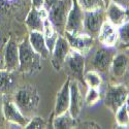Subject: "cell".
<instances>
[{"instance_id": "cell-27", "label": "cell", "mask_w": 129, "mask_h": 129, "mask_svg": "<svg viewBox=\"0 0 129 129\" xmlns=\"http://www.w3.org/2000/svg\"><path fill=\"white\" fill-rule=\"evenodd\" d=\"M118 34H119V42L120 45H125L129 42V20L118 27Z\"/></svg>"}, {"instance_id": "cell-2", "label": "cell", "mask_w": 129, "mask_h": 129, "mask_svg": "<svg viewBox=\"0 0 129 129\" xmlns=\"http://www.w3.org/2000/svg\"><path fill=\"white\" fill-rule=\"evenodd\" d=\"M14 101L20 111L31 119L39 104V95L34 87L28 85L18 90Z\"/></svg>"}, {"instance_id": "cell-24", "label": "cell", "mask_w": 129, "mask_h": 129, "mask_svg": "<svg viewBox=\"0 0 129 129\" xmlns=\"http://www.w3.org/2000/svg\"><path fill=\"white\" fill-rule=\"evenodd\" d=\"M78 3L84 12H92L105 8L104 0H78Z\"/></svg>"}, {"instance_id": "cell-4", "label": "cell", "mask_w": 129, "mask_h": 129, "mask_svg": "<svg viewBox=\"0 0 129 129\" xmlns=\"http://www.w3.org/2000/svg\"><path fill=\"white\" fill-rule=\"evenodd\" d=\"M109 72L115 84L129 82V50L123 49L122 52H117Z\"/></svg>"}, {"instance_id": "cell-10", "label": "cell", "mask_w": 129, "mask_h": 129, "mask_svg": "<svg viewBox=\"0 0 129 129\" xmlns=\"http://www.w3.org/2000/svg\"><path fill=\"white\" fill-rule=\"evenodd\" d=\"M84 18L85 12L78 3V0H72V5L69 10L65 25V31L69 33L84 32Z\"/></svg>"}, {"instance_id": "cell-11", "label": "cell", "mask_w": 129, "mask_h": 129, "mask_svg": "<svg viewBox=\"0 0 129 129\" xmlns=\"http://www.w3.org/2000/svg\"><path fill=\"white\" fill-rule=\"evenodd\" d=\"M70 51H71V48L66 37L63 34H59L55 47H54L51 54V61L55 69L59 70L61 67H63L65 59L68 56Z\"/></svg>"}, {"instance_id": "cell-17", "label": "cell", "mask_w": 129, "mask_h": 129, "mask_svg": "<svg viewBox=\"0 0 129 129\" xmlns=\"http://www.w3.org/2000/svg\"><path fill=\"white\" fill-rule=\"evenodd\" d=\"M70 103V78L66 80V82L63 84L61 89L57 93L56 96V103H55V116L63 114L69 110Z\"/></svg>"}, {"instance_id": "cell-13", "label": "cell", "mask_w": 129, "mask_h": 129, "mask_svg": "<svg viewBox=\"0 0 129 129\" xmlns=\"http://www.w3.org/2000/svg\"><path fill=\"white\" fill-rule=\"evenodd\" d=\"M85 104V96L80 87V83L76 79H70V103H69V110L68 112L70 115L78 119L80 116L82 109Z\"/></svg>"}, {"instance_id": "cell-15", "label": "cell", "mask_w": 129, "mask_h": 129, "mask_svg": "<svg viewBox=\"0 0 129 129\" xmlns=\"http://www.w3.org/2000/svg\"><path fill=\"white\" fill-rule=\"evenodd\" d=\"M4 67L3 69L14 72L19 69L20 59H19V45L14 39H9L6 44V48L4 51Z\"/></svg>"}, {"instance_id": "cell-20", "label": "cell", "mask_w": 129, "mask_h": 129, "mask_svg": "<svg viewBox=\"0 0 129 129\" xmlns=\"http://www.w3.org/2000/svg\"><path fill=\"white\" fill-rule=\"evenodd\" d=\"M77 126V119L73 118L68 111L58 116H55V119L53 121V128L56 129H70L76 128Z\"/></svg>"}, {"instance_id": "cell-22", "label": "cell", "mask_w": 129, "mask_h": 129, "mask_svg": "<svg viewBox=\"0 0 129 129\" xmlns=\"http://www.w3.org/2000/svg\"><path fill=\"white\" fill-rule=\"evenodd\" d=\"M14 87L13 72L5 69H0V93L6 95Z\"/></svg>"}, {"instance_id": "cell-31", "label": "cell", "mask_w": 129, "mask_h": 129, "mask_svg": "<svg viewBox=\"0 0 129 129\" xmlns=\"http://www.w3.org/2000/svg\"><path fill=\"white\" fill-rule=\"evenodd\" d=\"M111 2L120 5L123 8H127L129 6V0H111Z\"/></svg>"}, {"instance_id": "cell-19", "label": "cell", "mask_w": 129, "mask_h": 129, "mask_svg": "<svg viewBox=\"0 0 129 129\" xmlns=\"http://www.w3.org/2000/svg\"><path fill=\"white\" fill-rule=\"evenodd\" d=\"M105 15L106 20L116 27L121 26L125 21H127L126 8H123L114 2H111L105 7Z\"/></svg>"}, {"instance_id": "cell-37", "label": "cell", "mask_w": 129, "mask_h": 129, "mask_svg": "<svg viewBox=\"0 0 129 129\" xmlns=\"http://www.w3.org/2000/svg\"><path fill=\"white\" fill-rule=\"evenodd\" d=\"M3 67H4V64L1 60H0V69H3Z\"/></svg>"}, {"instance_id": "cell-21", "label": "cell", "mask_w": 129, "mask_h": 129, "mask_svg": "<svg viewBox=\"0 0 129 129\" xmlns=\"http://www.w3.org/2000/svg\"><path fill=\"white\" fill-rule=\"evenodd\" d=\"M42 34L45 36V40L46 44L52 54V51L55 47V44L57 41V38L59 36L58 31L55 29V27L53 26V24L49 21V19H47L45 21V26H44V30H42Z\"/></svg>"}, {"instance_id": "cell-25", "label": "cell", "mask_w": 129, "mask_h": 129, "mask_svg": "<svg viewBox=\"0 0 129 129\" xmlns=\"http://www.w3.org/2000/svg\"><path fill=\"white\" fill-rule=\"evenodd\" d=\"M115 116H116V122H117L118 127L129 128V113L127 111V107L125 104L118 110Z\"/></svg>"}, {"instance_id": "cell-8", "label": "cell", "mask_w": 129, "mask_h": 129, "mask_svg": "<svg viewBox=\"0 0 129 129\" xmlns=\"http://www.w3.org/2000/svg\"><path fill=\"white\" fill-rule=\"evenodd\" d=\"M106 21L105 8L92 10V12H85L84 18V32L91 35L94 38H97V35Z\"/></svg>"}, {"instance_id": "cell-23", "label": "cell", "mask_w": 129, "mask_h": 129, "mask_svg": "<svg viewBox=\"0 0 129 129\" xmlns=\"http://www.w3.org/2000/svg\"><path fill=\"white\" fill-rule=\"evenodd\" d=\"M84 82H85V85L88 86V88L100 89L102 85V77L98 71L90 69L88 71H85Z\"/></svg>"}, {"instance_id": "cell-26", "label": "cell", "mask_w": 129, "mask_h": 129, "mask_svg": "<svg viewBox=\"0 0 129 129\" xmlns=\"http://www.w3.org/2000/svg\"><path fill=\"white\" fill-rule=\"evenodd\" d=\"M100 98H101V94L99 89L88 88L85 95V104H87L88 106H93L98 103Z\"/></svg>"}, {"instance_id": "cell-1", "label": "cell", "mask_w": 129, "mask_h": 129, "mask_svg": "<svg viewBox=\"0 0 129 129\" xmlns=\"http://www.w3.org/2000/svg\"><path fill=\"white\" fill-rule=\"evenodd\" d=\"M19 70L24 73H33L41 68V56L33 50L28 38L19 45Z\"/></svg>"}, {"instance_id": "cell-16", "label": "cell", "mask_w": 129, "mask_h": 129, "mask_svg": "<svg viewBox=\"0 0 129 129\" xmlns=\"http://www.w3.org/2000/svg\"><path fill=\"white\" fill-rule=\"evenodd\" d=\"M97 39L102 46L105 47H116L119 42V34H118V27L105 21L103 23L99 33L97 35Z\"/></svg>"}, {"instance_id": "cell-7", "label": "cell", "mask_w": 129, "mask_h": 129, "mask_svg": "<svg viewBox=\"0 0 129 129\" xmlns=\"http://www.w3.org/2000/svg\"><path fill=\"white\" fill-rule=\"evenodd\" d=\"M65 66L67 71L72 74L77 81L84 82V73H85V67H86V58L85 55L76 50H72L69 52L68 56L65 59L64 65Z\"/></svg>"}, {"instance_id": "cell-5", "label": "cell", "mask_w": 129, "mask_h": 129, "mask_svg": "<svg viewBox=\"0 0 129 129\" xmlns=\"http://www.w3.org/2000/svg\"><path fill=\"white\" fill-rule=\"evenodd\" d=\"M71 5L72 0H59L48 9V19L59 34H63L65 31V25Z\"/></svg>"}, {"instance_id": "cell-12", "label": "cell", "mask_w": 129, "mask_h": 129, "mask_svg": "<svg viewBox=\"0 0 129 129\" xmlns=\"http://www.w3.org/2000/svg\"><path fill=\"white\" fill-rule=\"evenodd\" d=\"M3 116L4 119L8 123H15L20 125L22 128H25V126L30 121V118L26 117L20 109L17 106L14 100H10L8 98H3Z\"/></svg>"}, {"instance_id": "cell-34", "label": "cell", "mask_w": 129, "mask_h": 129, "mask_svg": "<svg viewBox=\"0 0 129 129\" xmlns=\"http://www.w3.org/2000/svg\"><path fill=\"white\" fill-rule=\"evenodd\" d=\"M125 105H126V107H127V111H128V113H129V92H128V96H127V99H126Z\"/></svg>"}, {"instance_id": "cell-36", "label": "cell", "mask_w": 129, "mask_h": 129, "mask_svg": "<svg viewBox=\"0 0 129 129\" xmlns=\"http://www.w3.org/2000/svg\"><path fill=\"white\" fill-rule=\"evenodd\" d=\"M126 16H127V20H129V6L126 8Z\"/></svg>"}, {"instance_id": "cell-28", "label": "cell", "mask_w": 129, "mask_h": 129, "mask_svg": "<svg viewBox=\"0 0 129 129\" xmlns=\"http://www.w3.org/2000/svg\"><path fill=\"white\" fill-rule=\"evenodd\" d=\"M27 129H39V128H47V121L41 117L33 116L25 126Z\"/></svg>"}, {"instance_id": "cell-30", "label": "cell", "mask_w": 129, "mask_h": 129, "mask_svg": "<svg viewBox=\"0 0 129 129\" xmlns=\"http://www.w3.org/2000/svg\"><path fill=\"white\" fill-rule=\"evenodd\" d=\"M31 3H32V7H35L38 9L45 7V0H31Z\"/></svg>"}, {"instance_id": "cell-9", "label": "cell", "mask_w": 129, "mask_h": 129, "mask_svg": "<svg viewBox=\"0 0 129 129\" xmlns=\"http://www.w3.org/2000/svg\"><path fill=\"white\" fill-rule=\"evenodd\" d=\"M63 35L66 37L69 42V46L72 50H76L84 55L88 54L93 46L95 45V38L91 35L87 34L86 32L81 33H69V32H64Z\"/></svg>"}, {"instance_id": "cell-38", "label": "cell", "mask_w": 129, "mask_h": 129, "mask_svg": "<svg viewBox=\"0 0 129 129\" xmlns=\"http://www.w3.org/2000/svg\"><path fill=\"white\" fill-rule=\"evenodd\" d=\"M104 2H105V7H106L107 5L111 3V0H104Z\"/></svg>"}, {"instance_id": "cell-3", "label": "cell", "mask_w": 129, "mask_h": 129, "mask_svg": "<svg viewBox=\"0 0 129 129\" xmlns=\"http://www.w3.org/2000/svg\"><path fill=\"white\" fill-rule=\"evenodd\" d=\"M128 88L125 84H111L106 87V90L103 95V103L104 105L112 111L115 115L121 106L126 102L128 96Z\"/></svg>"}, {"instance_id": "cell-35", "label": "cell", "mask_w": 129, "mask_h": 129, "mask_svg": "<svg viewBox=\"0 0 129 129\" xmlns=\"http://www.w3.org/2000/svg\"><path fill=\"white\" fill-rule=\"evenodd\" d=\"M120 47H121V49H127V50H129V42H128V44H125V45H121Z\"/></svg>"}, {"instance_id": "cell-29", "label": "cell", "mask_w": 129, "mask_h": 129, "mask_svg": "<svg viewBox=\"0 0 129 129\" xmlns=\"http://www.w3.org/2000/svg\"><path fill=\"white\" fill-rule=\"evenodd\" d=\"M78 126L80 128H100V125L96 124L95 122H90V121H87V122H83L81 124H78ZM77 126V127H78Z\"/></svg>"}, {"instance_id": "cell-32", "label": "cell", "mask_w": 129, "mask_h": 129, "mask_svg": "<svg viewBox=\"0 0 129 129\" xmlns=\"http://www.w3.org/2000/svg\"><path fill=\"white\" fill-rule=\"evenodd\" d=\"M3 98H4V95L0 93V123H1V121L4 119V116H3Z\"/></svg>"}, {"instance_id": "cell-33", "label": "cell", "mask_w": 129, "mask_h": 129, "mask_svg": "<svg viewBox=\"0 0 129 129\" xmlns=\"http://www.w3.org/2000/svg\"><path fill=\"white\" fill-rule=\"evenodd\" d=\"M58 1H59V0H45V8L48 10L53 4H55Z\"/></svg>"}, {"instance_id": "cell-14", "label": "cell", "mask_w": 129, "mask_h": 129, "mask_svg": "<svg viewBox=\"0 0 129 129\" xmlns=\"http://www.w3.org/2000/svg\"><path fill=\"white\" fill-rule=\"evenodd\" d=\"M47 19H48V10L45 7L39 9L32 7L25 20V23L29 31L42 32L45 26V21Z\"/></svg>"}, {"instance_id": "cell-6", "label": "cell", "mask_w": 129, "mask_h": 129, "mask_svg": "<svg viewBox=\"0 0 129 129\" xmlns=\"http://www.w3.org/2000/svg\"><path fill=\"white\" fill-rule=\"evenodd\" d=\"M118 50L116 47H105L102 46L94 53L92 58V68L98 71L100 74L110 71L112 62L116 56Z\"/></svg>"}, {"instance_id": "cell-18", "label": "cell", "mask_w": 129, "mask_h": 129, "mask_svg": "<svg viewBox=\"0 0 129 129\" xmlns=\"http://www.w3.org/2000/svg\"><path fill=\"white\" fill-rule=\"evenodd\" d=\"M29 42L31 47L33 48V50L39 54L41 56V58L44 59H48L51 57V52L46 44L45 40V36L42 34V32L39 31H30L29 33Z\"/></svg>"}]
</instances>
